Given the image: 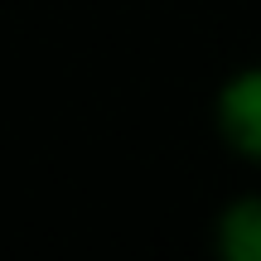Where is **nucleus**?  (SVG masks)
I'll list each match as a JSON object with an SVG mask.
<instances>
[{"label": "nucleus", "instance_id": "obj_1", "mask_svg": "<svg viewBox=\"0 0 261 261\" xmlns=\"http://www.w3.org/2000/svg\"><path fill=\"white\" fill-rule=\"evenodd\" d=\"M213 130L237 160L261 165V63H242L218 83Z\"/></svg>", "mask_w": 261, "mask_h": 261}, {"label": "nucleus", "instance_id": "obj_2", "mask_svg": "<svg viewBox=\"0 0 261 261\" xmlns=\"http://www.w3.org/2000/svg\"><path fill=\"white\" fill-rule=\"evenodd\" d=\"M213 252L223 261H261V194H237L213 213Z\"/></svg>", "mask_w": 261, "mask_h": 261}]
</instances>
